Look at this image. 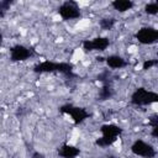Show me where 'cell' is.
<instances>
[{"label": "cell", "instance_id": "6da1fadb", "mask_svg": "<svg viewBox=\"0 0 158 158\" xmlns=\"http://www.w3.org/2000/svg\"><path fill=\"white\" fill-rule=\"evenodd\" d=\"M158 101V94L144 88H138L131 95V104L136 106H146Z\"/></svg>", "mask_w": 158, "mask_h": 158}, {"label": "cell", "instance_id": "7a4b0ae2", "mask_svg": "<svg viewBox=\"0 0 158 158\" xmlns=\"http://www.w3.org/2000/svg\"><path fill=\"white\" fill-rule=\"evenodd\" d=\"M59 111H60L62 114H68V115H70L72 118H73V122H74L75 125L83 122L85 118H88V117L90 116V114H89L85 109L74 106V105H72V104H65V105L60 106Z\"/></svg>", "mask_w": 158, "mask_h": 158}, {"label": "cell", "instance_id": "3957f363", "mask_svg": "<svg viewBox=\"0 0 158 158\" xmlns=\"http://www.w3.org/2000/svg\"><path fill=\"white\" fill-rule=\"evenodd\" d=\"M131 152L136 156H141L144 158H154L157 154L153 146L142 139H137L133 142V144L131 146Z\"/></svg>", "mask_w": 158, "mask_h": 158}, {"label": "cell", "instance_id": "277c9868", "mask_svg": "<svg viewBox=\"0 0 158 158\" xmlns=\"http://www.w3.org/2000/svg\"><path fill=\"white\" fill-rule=\"evenodd\" d=\"M58 14L63 20H72V19H78L80 17V10L77 5L75 1H64L59 9H58Z\"/></svg>", "mask_w": 158, "mask_h": 158}, {"label": "cell", "instance_id": "5b68a950", "mask_svg": "<svg viewBox=\"0 0 158 158\" xmlns=\"http://www.w3.org/2000/svg\"><path fill=\"white\" fill-rule=\"evenodd\" d=\"M136 38L142 44H152L158 41V31L153 27H142L137 31Z\"/></svg>", "mask_w": 158, "mask_h": 158}, {"label": "cell", "instance_id": "8992f818", "mask_svg": "<svg viewBox=\"0 0 158 158\" xmlns=\"http://www.w3.org/2000/svg\"><path fill=\"white\" fill-rule=\"evenodd\" d=\"M110 44L109 38L106 37H96L93 40H85L83 42V48L88 52V51H105Z\"/></svg>", "mask_w": 158, "mask_h": 158}, {"label": "cell", "instance_id": "52a82bcc", "mask_svg": "<svg viewBox=\"0 0 158 158\" xmlns=\"http://www.w3.org/2000/svg\"><path fill=\"white\" fill-rule=\"evenodd\" d=\"M32 56V51L22 44H16L10 48V59L12 62L26 60Z\"/></svg>", "mask_w": 158, "mask_h": 158}, {"label": "cell", "instance_id": "ba28073f", "mask_svg": "<svg viewBox=\"0 0 158 158\" xmlns=\"http://www.w3.org/2000/svg\"><path fill=\"white\" fill-rule=\"evenodd\" d=\"M79 153L80 149L70 144H63L60 148H58V156L62 158H75L79 156Z\"/></svg>", "mask_w": 158, "mask_h": 158}, {"label": "cell", "instance_id": "9c48e42d", "mask_svg": "<svg viewBox=\"0 0 158 158\" xmlns=\"http://www.w3.org/2000/svg\"><path fill=\"white\" fill-rule=\"evenodd\" d=\"M100 131L102 133V136H106V137H114V138H117L121 133H122V128L116 126V125H112V123H109V125H102L100 127Z\"/></svg>", "mask_w": 158, "mask_h": 158}, {"label": "cell", "instance_id": "30bf717a", "mask_svg": "<svg viewBox=\"0 0 158 158\" xmlns=\"http://www.w3.org/2000/svg\"><path fill=\"white\" fill-rule=\"evenodd\" d=\"M33 72L35 73H53V72H57V63L49 62V60L41 62V63H38L33 67Z\"/></svg>", "mask_w": 158, "mask_h": 158}, {"label": "cell", "instance_id": "8fae6325", "mask_svg": "<svg viewBox=\"0 0 158 158\" xmlns=\"http://www.w3.org/2000/svg\"><path fill=\"white\" fill-rule=\"evenodd\" d=\"M106 63H107L109 68H111V69H120V68H123L127 65V62L122 57L116 56V54L109 56L106 58Z\"/></svg>", "mask_w": 158, "mask_h": 158}, {"label": "cell", "instance_id": "7c38bea8", "mask_svg": "<svg viewBox=\"0 0 158 158\" xmlns=\"http://www.w3.org/2000/svg\"><path fill=\"white\" fill-rule=\"evenodd\" d=\"M112 95H114L112 83H105V84H102V86L100 88L98 100H100V101H105V100L111 99V98H112Z\"/></svg>", "mask_w": 158, "mask_h": 158}, {"label": "cell", "instance_id": "4fadbf2b", "mask_svg": "<svg viewBox=\"0 0 158 158\" xmlns=\"http://www.w3.org/2000/svg\"><path fill=\"white\" fill-rule=\"evenodd\" d=\"M133 1H131V0H114L112 2H111V6L115 9V10H117V11H120V12H125V11H127V10H131L132 7H133Z\"/></svg>", "mask_w": 158, "mask_h": 158}, {"label": "cell", "instance_id": "5bb4252c", "mask_svg": "<svg viewBox=\"0 0 158 158\" xmlns=\"http://www.w3.org/2000/svg\"><path fill=\"white\" fill-rule=\"evenodd\" d=\"M73 64L70 63H65V62H60V63H57V72L62 73L63 75L68 77V78H74V73H73Z\"/></svg>", "mask_w": 158, "mask_h": 158}, {"label": "cell", "instance_id": "9a60e30c", "mask_svg": "<svg viewBox=\"0 0 158 158\" xmlns=\"http://www.w3.org/2000/svg\"><path fill=\"white\" fill-rule=\"evenodd\" d=\"M116 23V19L115 17H104L99 21V26L101 27V30H111Z\"/></svg>", "mask_w": 158, "mask_h": 158}, {"label": "cell", "instance_id": "2e32d148", "mask_svg": "<svg viewBox=\"0 0 158 158\" xmlns=\"http://www.w3.org/2000/svg\"><path fill=\"white\" fill-rule=\"evenodd\" d=\"M116 139H117V138L102 136V137H100V138H98V139L95 141V144H96V146H99V147L105 148V147H109V146H111L112 143H115V142H116Z\"/></svg>", "mask_w": 158, "mask_h": 158}, {"label": "cell", "instance_id": "e0dca14e", "mask_svg": "<svg viewBox=\"0 0 158 158\" xmlns=\"http://www.w3.org/2000/svg\"><path fill=\"white\" fill-rule=\"evenodd\" d=\"M112 75H111V72L109 70V69H105V70H102L98 77H96V79L99 80V81H101L102 84H105V83H112Z\"/></svg>", "mask_w": 158, "mask_h": 158}, {"label": "cell", "instance_id": "ac0fdd59", "mask_svg": "<svg viewBox=\"0 0 158 158\" xmlns=\"http://www.w3.org/2000/svg\"><path fill=\"white\" fill-rule=\"evenodd\" d=\"M144 11L148 15H156L158 12V4L157 2H149V4H147L146 7H144Z\"/></svg>", "mask_w": 158, "mask_h": 158}, {"label": "cell", "instance_id": "d6986e66", "mask_svg": "<svg viewBox=\"0 0 158 158\" xmlns=\"http://www.w3.org/2000/svg\"><path fill=\"white\" fill-rule=\"evenodd\" d=\"M12 4H14V1H11V0H0V11L5 14V11H7Z\"/></svg>", "mask_w": 158, "mask_h": 158}, {"label": "cell", "instance_id": "ffe728a7", "mask_svg": "<svg viewBox=\"0 0 158 158\" xmlns=\"http://www.w3.org/2000/svg\"><path fill=\"white\" fill-rule=\"evenodd\" d=\"M157 64H158V60H157V59H148V60L143 62L142 69H143V70H148V69H151L152 67H154V65H157Z\"/></svg>", "mask_w": 158, "mask_h": 158}, {"label": "cell", "instance_id": "44dd1931", "mask_svg": "<svg viewBox=\"0 0 158 158\" xmlns=\"http://www.w3.org/2000/svg\"><path fill=\"white\" fill-rule=\"evenodd\" d=\"M149 125H151L152 128L158 127V115H157V114H153V115L149 117Z\"/></svg>", "mask_w": 158, "mask_h": 158}, {"label": "cell", "instance_id": "7402d4cb", "mask_svg": "<svg viewBox=\"0 0 158 158\" xmlns=\"http://www.w3.org/2000/svg\"><path fill=\"white\" fill-rule=\"evenodd\" d=\"M31 158H44V156H43L42 153H40V152H35Z\"/></svg>", "mask_w": 158, "mask_h": 158}, {"label": "cell", "instance_id": "603a6c76", "mask_svg": "<svg viewBox=\"0 0 158 158\" xmlns=\"http://www.w3.org/2000/svg\"><path fill=\"white\" fill-rule=\"evenodd\" d=\"M152 136L156 138V137H158V127H154V128H152Z\"/></svg>", "mask_w": 158, "mask_h": 158}, {"label": "cell", "instance_id": "cb8c5ba5", "mask_svg": "<svg viewBox=\"0 0 158 158\" xmlns=\"http://www.w3.org/2000/svg\"><path fill=\"white\" fill-rule=\"evenodd\" d=\"M96 60H98V62H104V60H105V58H104V57H98V58H96Z\"/></svg>", "mask_w": 158, "mask_h": 158}, {"label": "cell", "instance_id": "d4e9b609", "mask_svg": "<svg viewBox=\"0 0 158 158\" xmlns=\"http://www.w3.org/2000/svg\"><path fill=\"white\" fill-rule=\"evenodd\" d=\"M1 42H2V35L0 33V44H1Z\"/></svg>", "mask_w": 158, "mask_h": 158}, {"label": "cell", "instance_id": "484cf974", "mask_svg": "<svg viewBox=\"0 0 158 158\" xmlns=\"http://www.w3.org/2000/svg\"><path fill=\"white\" fill-rule=\"evenodd\" d=\"M4 15H5V14H4V12H1V11H0V17H4Z\"/></svg>", "mask_w": 158, "mask_h": 158}, {"label": "cell", "instance_id": "4316f807", "mask_svg": "<svg viewBox=\"0 0 158 158\" xmlns=\"http://www.w3.org/2000/svg\"><path fill=\"white\" fill-rule=\"evenodd\" d=\"M107 158H117V157H115V156H109Z\"/></svg>", "mask_w": 158, "mask_h": 158}]
</instances>
